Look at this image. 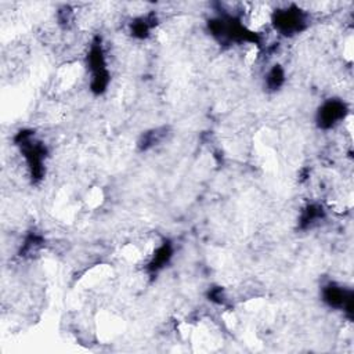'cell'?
<instances>
[{
    "label": "cell",
    "mask_w": 354,
    "mask_h": 354,
    "mask_svg": "<svg viewBox=\"0 0 354 354\" xmlns=\"http://www.w3.org/2000/svg\"><path fill=\"white\" fill-rule=\"evenodd\" d=\"M88 68L91 71V87L95 93H102L108 84V71L102 48L98 43L91 46L88 54Z\"/></svg>",
    "instance_id": "cell-2"
},
{
    "label": "cell",
    "mask_w": 354,
    "mask_h": 354,
    "mask_svg": "<svg viewBox=\"0 0 354 354\" xmlns=\"http://www.w3.org/2000/svg\"><path fill=\"white\" fill-rule=\"evenodd\" d=\"M283 83V72L279 65H275L267 75V86L271 90H277Z\"/></svg>",
    "instance_id": "cell-4"
},
{
    "label": "cell",
    "mask_w": 354,
    "mask_h": 354,
    "mask_svg": "<svg viewBox=\"0 0 354 354\" xmlns=\"http://www.w3.org/2000/svg\"><path fill=\"white\" fill-rule=\"evenodd\" d=\"M342 118H344V104L336 100H330L322 105L318 113V123L321 127H332Z\"/></svg>",
    "instance_id": "cell-3"
},
{
    "label": "cell",
    "mask_w": 354,
    "mask_h": 354,
    "mask_svg": "<svg viewBox=\"0 0 354 354\" xmlns=\"http://www.w3.org/2000/svg\"><path fill=\"white\" fill-rule=\"evenodd\" d=\"M306 14L297 7L277 10L272 15L275 29L282 35H295L306 28Z\"/></svg>",
    "instance_id": "cell-1"
}]
</instances>
